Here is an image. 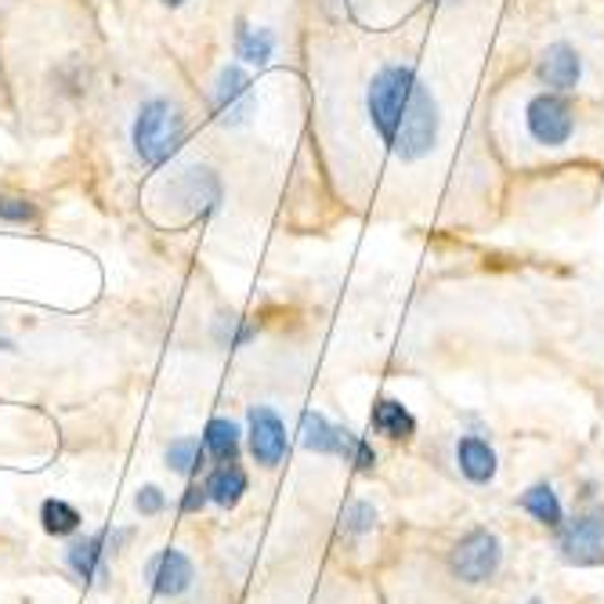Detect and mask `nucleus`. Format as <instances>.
Masks as SVG:
<instances>
[{"instance_id":"0eeeda50","label":"nucleus","mask_w":604,"mask_h":604,"mask_svg":"<svg viewBox=\"0 0 604 604\" xmlns=\"http://www.w3.org/2000/svg\"><path fill=\"white\" fill-rule=\"evenodd\" d=\"M145 579L159 597H181V593L192 590V582H196V568H192L185 550L167 547V550H159V554L149 557Z\"/></svg>"},{"instance_id":"5701e85b","label":"nucleus","mask_w":604,"mask_h":604,"mask_svg":"<svg viewBox=\"0 0 604 604\" xmlns=\"http://www.w3.org/2000/svg\"><path fill=\"white\" fill-rule=\"evenodd\" d=\"M164 4H170V8H178V4H185V0H164Z\"/></svg>"},{"instance_id":"1a4fd4ad","label":"nucleus","mask_w":604,"mask_h":604,"mask_svg":"<svg viewBox=\"0 0 604 604\" xmlns=\"http://www.w3.org/2000/svg\"><path fill=\"white\" fill-rule=\"evenodd\" d=\"M457 467L471 485H489L496 478V449L478 435H463L457 441Z\"/></svg>"},{"instance_id":"4468645a","label":"nucleus","mask_w":604,"mask_h":604,"mask_svg":"<svg viewBox=\"0 0 604 604\" xmlns=\"http://www.w3.org/2000/svg\"><path fill=\"white\" fill-rule=\"evenodd\" d=\"M373 427L395 441H409L416 435V416L402 402H395V398H381L373 406Z\"/></svg>"},{"instance_id":"2eb2a0df","label":"nucleus","mask_w":604,"mask_h":604,"mask_svg":"<svg viewBox=\"0 0 604 604\" xmlns=\"http://www.w3.org/2000/svg\"><path fill=\"white\" fill-rule=\"evenodd\" d=\"M522 506L536 517L539 525L554 528V532L565 525V506H561L554 485H547V481H539V485H532V489H525L522 492Z\"/></svg>"},{"instance_id":"f257e3e1","label":"nucleus","mask_w":604,"mask_h":604,"mask_svg":"<svg viewBox=\"0 0 604 604\" xmlns=\"http://www.w3.org/2000/svg\"><path fill=\"white\" fill-rule=\"evenodd\" d=\"M370 116L395 156L420 159L435 149L438 110L413 69L387 66L370 83Z\"/></svg>"},{"instance_id":"9d476101","label":"nucleus","mask_w":604,"mask_h":604,"mask_svg":"<svg viewBox=\"0 0 604 604\" xmlns=\"http://www.w3.org/2000/svg\"><path fill=\"white\" fill-rule=\"evenodd\" d=\"M218 110L229 124H243L254 110V94H250V77L240 66H229L221 73L218 83Z\"/></svg>"},{"instance_id":"a211bd4d","label":"nucleus","mask_w":604,"mask_h":604,"mask_svg":"<svg viewBox=\"0 0 604 604\" xmlns=\"http://www.w3.org/2000/svg\"><path fill=\"white\" fill-rule=\"evenodd\" d=\"M275 51V37L268 29H250L240 26V59L250 62V66H265Z\"/></svg>"},{"instance_id":"f3484780","label":"nucleus","mask_w":604,"mask_h":604,"mask_svg":"<svg viewBox=\"0 0 604 604\" xmlns=\"http://www.w3.org/2000/svg\"><path fill=\"white\" fill-rule=\"evenodd\" d=\"M203 460H207V449H203V441H196V438H178L167 446V467L181 474V478L196 474L203 467Z\"/></svg>"},{"instance_id":"423d86ee","label":"nucleus","mask_w":604,"mask_h":604,"mask_svg":"<svg viewBox=\"0 0 604 604\" xmlns=\"http://www.w3.org/2000/svg\"><path fill=\"white\" fill-rule=\"evenodd\" d=\"M528 131L539 145H565L571 138V105L561 94H536L528 102Z\"/></svg>"},{"instance_id":"4be33fe9","label":"nucleus","mask_w":604,"mask_h":604,"mask_svg":"<svg viewBox=\"0 0 604 604\" xmlns=\"http://www.w3.org/2000/svg\"><path fill=\"white\" fill-rule=\"evenodd\" d=\"M207 503H210L207 485H189L185 496H181V514H200Z\"/></svg>"},{"instance_id":"aec40b11","label":"nucleus","mask_w":604,"mask_h":604,"mask_svg":"<svg viewBox=\"0 0 604 604\" xmlns=\"http://www.w3.org/2000/svg\"><path fill=\"white\" fill-rule=\"evenodd\" d=\"M134 506L142 511V517H156L167 506V496H164V489H159V485H145V489H138Z\"/></svg>"},{"instance_id":"dca6fc26","label":"nucleus","mask_w":604,"mask_h":604,"mask_svg":"<svg viewBox=\"0 0 604 604\" xmlns=\"http://www.w3.org/2000/svg\"><path fill=\"white\" fill-rule=\"evenodd\" d=\"M40 525H44L48 536H73L83 525V517L66 500H44L40 503Z\"/></svg>"},{"instance_id":"39448f33","label":"nucleus","mask_w":604,"mask_h":604,"mask_svg":"<svg viewBox=\"0 0 604 604\" xmlns=\"http://www.w3.org/2000/svg\"><path fill=\"white\" fill-rule=\"evenodd\" d=\"M127 539H131L127 528H116V532L102 528V532L77 539V543H69L66 550L69 568L77 571V579L83 582H105L110 579V557L120 550V543H127Z\"/></svg>"},{"instance_id":"ddd939ff","label":"nucleus","mask_w":604,"mask_h":604,"mask_svg":"<svg viewBox=\"0 0 604 604\" xmlns=\"http://www.w3.org/2000/svg\"><path fill=\"white\" fill-rule=\"evenodd\" d=\"M240 424H232V420L224 416H214L207 430H203V449H207V457L214 463H235L240 460Z\"/></svg>"},{"instance_id":"f8f14e48","label":"nucleus","mask_w":604,"mask_h":604,"mask_svg":"<svg viewBox=\"0 0 604 604\" xmlns=\"http://www.w3.org/2000/svg\"><path fill=\"white\" fill-rule=\"evenodd\" d=\"M203 485H207L210 503H218V506H224V511H232V506L240 503L243 492H246V471L240 467V463H218Z\"/></svg>"},{"instance_id":"b1692460","label":"nucleus","mask_w":604,"mask_h":604,"mask_svg":"<svg viewBox=\"0 0 604 604\" xmlns=\"http://www.w3.org/2000/svg\"><path fill=\"white\" fill-rule=\"evenodd\" d=\"M528 604H543V601H539V597H536V601H528Z\"/></svg>"},{"instance_id":"20e7f679","label":"nucleus","mask_w":604,"mask_h":604,"mask_svg":"<svg viewBox=\"0 0 604 604\" xmlns=\"http://www.w3.org/2000/svg\"><path fill=\"white\" fill-rule=\"evenodd\" d=\"M557 550L568 565H601L604 561V511L576 514L557 528Z\"/></svg>"},{"instance_id":"7ed1b4c3","label":"nucleus","mask_w":604,"mask_h":604,"mask_svg":"<svg viewBox=\"0 0 604 604\" xmlns=\"http://www.w3.org/2000/svg\"><path fill=\"white\" fill-rule=\"evenodd\" d=\"M503 565V543L500 536L489 532V528H471L467 536L460 539L457 547L449 550V568L460 582H489Z\"/></svg>"},{"instance_id":"6ab92c4d","label":"nucleus","mask_w":604,"mask_h":604,"mask_svg":"<svg viewBox=\"0 0 604 604\" xmlns=\"http://www.w3.org/2000/svg\"><path fill=\"white\" fill-rule=\"evenodd\" d=\"M373 525H376V511H373V503H365V500H351V503H348V511H344V532L362 536V532H370Z\"/></svg>"},{"instance_id":"412c9836","label":"nucleus","mask_w":604,"mask_h":604,"mask_svg":"<svg viewBox=\"0 0 604 604\" xmlns=\"http://www.w3.org/2000/svg\"><path fill=\"white\" fill-rule=\"evenodd\" d=\"M0 218H4V221H34L37 210H34V203L4 196V200H0Z\"/></svg>"},{"instance_id":"6e6552de","label":"nucleus","mask_w":604,"mask_h":604,"mask_svg":"<svg viewBox=\"0 0 604 604\" xmlns=\"http://www.w3.org/2000/svg\"><path fill=\"white\" fill-rule=\"evenodd\" d=\"M290 449L286 424L279 420L272 406H254L250 409V452L261 467H279Z\"/></svg>"},{"instance_id":"9b49d317","label":"nucleus","mask_w":604,"mask_h":604,"mask_svg":"<svg viewBox=\"0 0 604 604\" xmlns=\"http://www.w3.org/2000/svg\"><path fill=\"white\" fill-rule=\"evenodd\" d=\"M539 77H543L547 88L554 91H571L579 83V55L568 44L547 48L543 62H539Z\"/></svg>"},{"instance_id":"f03ea898","label":"nucleus","mask_w":604,"mask_h":604,"mask_svg":"<svg viewBox=\"0 0 604 604\" xmlns=\"http://www.w3.org/2000/svg\"><path fill=\"white\" fill-rule=\"evenodd\" d=\"M181 142H185V120H181V113L175 105L164 99L145 102L134 124L138 156H142L149 167H159L178 153Z\"/></svg>"}]
</instances>
